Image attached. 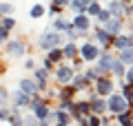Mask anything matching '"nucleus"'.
I'll return each instance as SVG.
<instances>
[{
    "label": "nucleus",
    "instance_id": "nucleus-13",
    "mask_svg": "<svg viewBox=\"0 0 133 126\" xmlns=\"http://www.w3.org/2000/svg\"><path fill=\"white\" fill-rule=\"evenodd\" d=\"M109 7H111V11H113L115 16H122L124 13V5H122V2H111Z\"/></svg>",
    "mask_w": 133,
    "mask_h": 126
},
{
    "label": "nucleus",
    "instance_id": "nucleus-1",
    "mask_svg": "<svg viewBox=\"0 0 133 126\" xmlns=\"http://www.w3.org/2000/svg\"><path fill=\"white\" fill-rule=\"evenodd\" d=\"M107 106H109L113 113H127V108H129V100L122 97V95H111Z\"/></svg>",
    "mask_w": 133,
    "mask_h": 126
},
{
    "label": "nucleus",
    "instance_id": "nucleus-31",
    "mask_svg": "<svg viewBox=\"0 0 133 126\" xmlns=\"http://www.w3.org/2000/svg\"><path fill=\"white\" fill-rule=\"evenodd\" d=\"M76 111L80 113V115H84V113H89V108H87V104H78V106H76Z\"/></svg>",
    "mask_w": 133,
    "mask_h": 126
},
{
    "label": "nucleus",
    "instance_id": "nucleus-39",
    "mask_svg": "<svg viewBox=\"0 0 133 126\" xmlns=\"http://www.w3.org/2000/svg\"><path fill=\"white\" fill-rule=\"evenodd\" d=\"M127 80H129V82H133V69H131V71L127 73Z\"/></svg>",
    "mask_w": 133,
    "mask_h": 126
},
{
    "label": "nucleus",
    "instance_id": "nucleus-40",
    "mask_svg": "<svg viewBox=\"0 0 133 126\" xmlns=\"http://www.w3.org/2000/svg\"><path fill=\"white\" fill-rule=\"evenodd\" d=\"M7 117H9V115H7V111H0V120H7Z\"/></svg>",
    "mask_w": 133,
    "mask_h": 126
},
{
    "label": "nucleus",
    "instance_id": "nucleus-27",
    "mask_svg": "<svg viewBox=\"0 0 133 126\" xmlns=\"http://www.w3.org/2000/svg\"><path fill=\"white\" fill-rule=\"evenodd\" d=\"M56 120L62 122V124H66V122H69V117H66V113H56Z\"/></svg>",
    "mask_w": 133,
    "mask_h": 126
},
{
    "label": "nucleus",
    "instance_id": "nucleus-3",
    "mask_svg": "<svg viewBox=\"0 0 133 126\" xmlns=\"http://www.w3.org/2000/svg\"><path fill=\"white\" fill-rule=\"evenodd\" d=\"M7 53L14 58H20L24 53V44L22 42H9V47H7Z\"/></svg>",
    "mask_w": 133,
    "mask_h": 126
},
{
    "label": "nucleus",
    "instance_id": "nucleus-10",
    "mask_svg": "<svg viewBox=\"0 0 133 126\" xmlns=\"http://www.w3.org/2000/svg\"><path fill=\"white\" fill-rule=\"evenodd\" d=\"M73 24H76L80 31H87V29H89V18H84V16H78V18L73 20Z\"/></svg>",
    "mask_w": 133,
    "mask_h": 126
},
{
    "label": "nucleus",
    "instance_id": "nucleus-4",
    "mask_svg": "<svg viewBox=\"0 0 133 126\" xmlns=\"http://www.w3.org/2000/svg\"><path fill=\"white\" fill-rule=\"evenodd\" d=\"M56 78L60 80L62 84H66V82H71V80H73V73H71V69H69V66H60Z\"/></svg>",
    "mask_w": 133,
    "mask_h": 126
},
{
    "label": "nucleus",
    "instance_id": "nucleus-37",
    "mask_svg": "<svg viewBox=\"0 0 133 126\" xmlns=\"http://www.w3.org/2000/svg\"><path fill=\"white\" fill-rule=\"evenodd\" d=\"M7 100V91H0V102H5Z\"/></svg>",
    "mask_w": 133,
    "mask_h": 126
},
{
    "label": "nucleus",
    "instance_id": "nucleus-8",
    "mask_svg": "<svg viewBox=\"0 0 133 126\" xmlns=\"http://www.w3.org/2000/svg\"><path fill=\"white\" fill-rule=\"evenodd\" d=\"M111 89H113V84L109 80H98V93L107 95V93H111Z\"/></svg>",
    "mask_w": 133,
    "mask_h": 126
},
{
    "label": "nucleus",
    "instance_id": "nucleus-14",
    "mask_svg": "<svg viewBox=\"0 0 133 126\" xmlns=\"http://www.w3.org/2000/svg\"><path fill=\"white\" fill-rule=\"evenodd\" d=\"M14 100H16V106H24V104L29 102L24 93H16V97H14Z\"/></svg>",
    "mask_w": 133,
    "mask_h": 126
},
{
    "label": "nucleus",
    "instance_id": "nucleus-34",
    "mask_svg": "<svg viewBox=\"0 0 133 126\" xmlns=\"http://www.w3.org/2000/svg\"><path fill=\"white\" fill-rule=\"evenodd\" d=\"M111 69H113L115 73H122V64H120V62H115V64H111Z\"/></svg>",
    "mask_w": 133,
    "mask_h": 126
},
{
    "label": "nucleus",
    "instance_id": "nucleus-35",
    "mask_svg": "<svg viewBox=\"0 0 133 126\" xmlns=\"http://www.w3.org/2000/svg\"><path fill=\"white\" fill-rule=\"evenodd\" d=\"M38 80L44 82V80H47V71H38Z\"/></svg>",
    "mask_w": 133,
    "mask_h": 126
},
{
    "label": "nucleus",
    "instance_id": "nucleus-6",
    "mask_svg": "<svg viewBox=\"0 0 133 126\" xmlns=\"http://www.w3.org/2000/svg\"><path fill=\"white\" fill-rule=\"evenodd\" d=\"M82 58H84V60H95V58H98V49H95L93 44H84V47H82Z\"/></svg>",
    "mask_w": 133,
    "mask_h": 126
},
{
    "label": "nucleus",
    "instance_id": "nucleus-36",
    "mask_svg": "<svg viewBox=\"0 0 133 126\" xmlns=\"http://www.w3.org/2000/svg\"><path fill=\"white\" fill-rule=\"evenodd\" d=\"M7 40V29H0V42Z\"/></svg>",
    "mask_w": 133,
    "mask_h": 126
},
{
    "label": "nucleus",
    "instance_id": "nucleus-22",
    "mask_svg": "<svg viewBox=\"0 0 133 126\" xmlns=\"http://www.w3.org/2000/svg\"><path fill=\"white\" fill-rule=\"evenodd\" d=\"M22 124H24V126H36V117H33V115H27V117L22 120Z\"/></svg>",
    "mask_w": 133,
    "mask_h": 126
},
{
    "label": "nucleus",
    "instance_id": "nucleus-38",
    "mask_svg": "<svg viewBox=\"0 0 133 126\" xmlns=\"http://www.w3.org/2000/svg\"><path fill=\"white\" fill-rule=\"evenodd\" d=\"M56 2V7H62V5H66V0H53Z\"/></svg>",
    "mask_w": 133,
    "mask_h": 126
},
{
    "label": "nucleus",
    "instance_id": "nucleus-11",
    "mask_svg": "<svg viewBox=\"0 0 133 126\" xmlns=\"http://www.w3.org/2000/svg\"><path fill=\"white\" fill-rule=\"evenodd\" d=\"M120 31V20H107V33Z\"/></svg>",
    "mask_w": 133,
    "mask_h": 126
},
{
    "label": "nucleus",
    "instance_id": "nucleus-20",
    "mask_svg": "<svg viewBox=\"0 0 133 126\" xmlns=\"http://www.w3.org/2000/svg\"><path fill=\"white\" fill-rule=\"evenodd\" d=\"M87 9H89V13H93V16H98L100 11H102V9H100V5H95V2H91V5H87Z\"/></svg>",
    "mask_w": 133,
    "mask_h": 126
},
{
    "label": "nucleus",
    "instance_id": "nucleus-19",
    "mask_svg": "<svg viewBox=\"0 0 133 126\" xmlns=\"http://www.w3.org/2000/svg\"><path fill=\"white\" fill-rule=\"evenodd\" d=\"M60 58H62V51H58V49H51V53H49V62L60 60Z\"/></svg>",
    "mask_w": 133,
    "mask_h": 126
},
{
    "label": "nucleus",
    "instance_id": "nucleus-33",
    "mask_svg": "<svg viewBox=\"0 0 133 126\" xmlns=\"http://www.w3.org/2000/svg\"><path fill=\"white\" fill-rule=\"evenodd\" d=\"M11 124H14V126H22V117H20V115L16 117L14 115V117H11Z\"/></svg>",
    "mask_w": 133,
    "mask_h": 126
},
{
    "label": "nucleus",
    "instance_id": "nucleus-26",
    "mask_svg": "<svg viewBox=\"0 0 133 126\" xmlns=\"http://www.w3.org/2000/svg\"><path fill=\"white\" fill-rule=\"evenodd\" d=\"M71 7H73L76 11H84V5H82V0H73V2H71Z\"/></svg>",
    "mask_w": 133,
    "mask_h": 126
},
{
    "label": "nucleus",
    "instance_id": "nucleus-24",
    "mask_svg": "<svg viewBox=\"0 0 133 126\" xmlns=\"http://www.w3.org/2000/svg\"><path fill=\"white\" fill-rule=\"evenodd\" d=\"M62 55H66V58H71V55H76V47H73V44H69V47L64 49V53H62Z\"/></svg>",
    "mask_w": 133,
    "mask_h": 126
},
{
    "label": "nucleus",
    "instance_id": "nucleus-18",
    "mask_svg": "<svg viewBox=\"0 0 133 126\" xmlns=\"http://www.w3.org/2000/svg\"><path fill=\"white\" fill-rule=\"evenodd\" d=\"M14 24H16V20H14V18H2V29H7V31H9Z\"/></svg>",
    "mask_w": 133,
    "mask_h": 126
},
{
    "label": "nucleus",
    "instance_id": "nucleus-5",
    "mask_svg": "<svg viewBox=\"0 0 133 126\" xmlns=\"http://www.w3.org/2000/svg\"><path fill=\"white\" fill-rule=\"evenodd\" d=\"M20 91H22L24 95H33L38 91V86H36V82H31V80H22V82H20Z\"/></svg>",
    "mask_w": 133,
    "mask_h": 126
},
{
    "label": "nucleus",
    "instance_id": "nucleus-15",
    "mask_svg": "<svg viewBox=\"0 0 133 126\" xmlns=\"http://www.w3.org/2000/svg\"><path fill=\"white\" fill-rule=\"evenodd\" d=\"M111 64H113V62H111V58H109V55H104L102 60H100V69H102V71H104V69L109 71V69H111Z\"/></svg>",
    "mask_w": 133,
    "mask_h": 126
},
{
    "label": "nucleus",
    "instance_id": "nucleus-28",
    "mask_svg": "<svg viewBox=\"0 0 133 126\" xmlns=\"http://www.w3.org/2000/svg\"><path fill=\"white\" fill-rule=\"evenodd\" d=\"M56 29H71V27H69V22H64V20H56Z\"/></svg>",
    "mask_w": 133,
    "mask_h": 126
},
{
    "label": "nucleus",
    "instance_id": "nucleus-23",
    "mask_svg": "<svg viewBox=\"0 0 133 126\" xmlns=\"http://www.w3.org/2000/svg\"><path fill=\"white\" fill-rule=\"evenodd\" d=\"M14 11V7L11 5H5V2H0V13H11Z\"/></svg>",
    "mask_w": 133,
    "mask_h": 126
},
{
    "label": "nucleus",
    "instance_id": "nucleus-7",
    "mask_svg": "<svg viewBox=\"0 0 133 126\" xmlns=\"http://www.w3.org/2000/svg\"><path fill=\"white\" fill-rule=\"evenodd\" d=\"M120 62L122 64H133V49H122V53H120Z\"/></svg>",
    "mask_w": 133,
    "mask_h": 126
},
{
    "label": "nucleus",
    "instance_id": "nucleus-41",
    "mask_svg": "<svg viewBox=\"0 0 133 126\" xmlns=\"http://www.w3.org/2000/svg\"><path fill=\"white\" fill-rule=\"evenodd\" d=\"M89 2H91V0H82V5H89Z\"/></svg>",
    "mask_w": 133,
    "mask_h": 126
},
{
    "label": "nucleus",
    "instance_id": "nucleus-12",
    "mask_svg": "<svg viewBox=\"0 0 133 126\" xmlns=\"http://www.w3.org/2000/svg\"><path fill=\"white\" fill-rule=\"evenodd\" d=\"M129 44H131V40H129L127 36H120L118 40H115V47H118V49H127Z\"/></svg>",
    "mask_w": 133,
    "mask_h": 126
},
{
    "label": "nucleus",
    "instance_id": "nucleus-29",
    "mask_svg": "<svg viewBox=\"0 0 133 126\" xmlns=\"http://www.w3.org/2000/svg\"><path fill=\"white\" fill-rule=\"evenodd\" d=\"M73 84H76V89H84V78H76Z\"/></svg>",
    "mask_w": 133,
    "mask_h": 126
},
{
    "label": "nucleus",
    "instance_id": "nucleus-21",
    "mask_svg": "<svg viewBox=\"0 0 133 126\" xmlns=\"http://www.w3.org/2000/svg\"><path fill=\"white\" fill-rule=\"evenodd\" d=\"M98 40H100V42H104V44H107V42H109L111 38H109V33H107V31H98Z\"/></svg>",
    "mask_w": 133,
    "mask_h": 126
},
{
    "label": "nucleus",
    "instance_id": "nucleus-9",
    "mask_svg": "<svg viewBox=\"0 0 133 126\" xmlns=\"http://www.w3.org/2000/svg\"><path fill=\"white\" fill-rule=\"evenodd\" d=\"M33 115H38V117H47L49 113H47V106H44L42 102H33Z\"/></svg>",
    "mask_w": 133,
    "mask_h": 126
},
{
    "label": "nucleus",
    "instance_id": "nucleus-32",
    "mask_svg": "<svg viewBox=\"0 0 133 126\" xmlns=\"http://www.w3.org/2000/svg\"><path fill=\"white\" fill-rule=\"evenodd\" d=\"M98 124H100V122H98V117H93V115H91L89 120H87V126H98Z\"/></svg>",
    "mask_w": 133,
    "mask_h": 126
},
{
    "label": "nucleus",
    "instance_id": "nucleus-25",
    "mask_svg": "<svg viewBox=\"0 0 133 126\" xmlns=\"http://www.w3.org/2000/svg\"><path fill=\"white\" fill-rule=\"evenodd\" d=\"M98 18H100V22H107V20H111V13H109V11H100Z\"/></svg>",
    "mask_w": 133,
    "mask_h": 126
},
{
    "label": "nucleus",
    "instance_id": "nucleus-17",
    "mask_svg": "<svg viewBox=\"0 0 133 126\" xmlns=\"http://www.w3.org/2000/svg\"><path fill=\"white\" fill-rule=\"evenodd\" d=\"M44 13V9L40 5H36V7H31V18H40V16Z\"/></svg>",
    "mask_w": 133,
    "mask_h": 126
},
{
    "label": "nucleus",
    "instance_id": "nucleus-2",
    "mask_svg": "<svg viewBox=\"0 0 133 126\" xmlns=\"http://www.w3.org/2000/svg\"><path fill=\"white\" fill-rule=\"evenodd\" d=\"M62 40V38H60V33H56V31H49V33H44V36L42 38H40V47H53V44H58V42H60Z\"/></svg>",
    "mask_w": 133,
    "mask_h": 126
},
{
    "label": "nucleus",
    "instance_id": "nucleus-16",
    "mask_svg": "<svg viewBox=\"0 0 133 126\" xmlns=\"http://www.w3.org/2000/svg\"><path fill=\"white\" fill-rule=\"evenodd\" d=\"M104 108H107V104L102 102V100H93V111L95 113H102Z\"/></svg>",
    "mask_w": 133,
    "mask_h": 126
},
{
    "label": "nucleus",
    "instance_id": "nucleus-42",
    "mask_svg": "<svg viewBox=\"0 0 133 126\" xmlns=\"http://www.w3.org/2000/svg\"><path fill=\"white\" fill-rule=\"evenodd\" d=\"M58 126H66V124H62V122H60V124H58Z\"/></svg>",
    "mask_w": 133,
    "mask_h": 126
},
{
    "label": "nucleus",
    "instance_id": "nucleus-30",
    "mask_svg": "<svg viewBox=\"0 0 133 126\" xmlns=\"http://www.w3.org/2000/svg\"><path fill=\"white\" fill-rule=\"evenodd\" d=\"M98 73H100V71H87L84 78H87V80H98Z\"/></svg>",
    "mask_w": 133,
    "mask_h": 126
}]
</instances>
